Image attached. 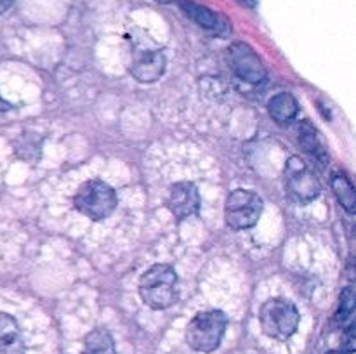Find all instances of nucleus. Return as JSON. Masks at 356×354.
<instances>
[{
	"instance_id": "nucleus-3",
	"label": "nucleus",
	"mask_w": 356,
	"mask_h": 354,
	"mask_svg": "<svg viewBox=\"0 0 356 354\" xmlns=\"http://www.w3.org/2000/svg\"><path fill=\"white\" fill-rule=\"evenodd\" d=\"M301 314L291 301L270 298L259 309V325L264 335L275 340H287L298 332Z\"/></svg>"
},
{
	"instance_id": "nucleus-6",
	"label": "nucleus",
	"mask_w": 356,
	"mask_h": 354,
	"mask_svg": "<svg viewBox=\"0 0 356 354\" xmlns=\"http://www.w3.org/2000/svg\"><path fill=\"white\" fill-rule=\"evenodd\" d=\"M285 189L289 196L301 205L312 203L320 194V183L315 172L301 156H291L285 165Z\"/></svg>"
},
{
	"instance_id": "nucleus-4",
	"label": "nucleus",
	"mask_w": 356,
	"mask_h": 354,
	"mask_svg": "<svg viewBox=\"0 0 356 354\" xmlns=\"http://www.w3.org/2000/svg\"><path fill=\"white\" fill-rule=\"evenodd\" d=\"M73 205L90 221H103L113 214L117 207V194L110 184L99 179L83 183L73 196Z\"/></svg>"
},
{
	"instance_id": "nucleus-12",
	"label": "nucleus",
	"mask_w": 356,
	"mask_h": 354,
	"mask_svg": "<svg viewBox=\"0 0 356 354\" xmlns=\"http://www.w3.org/2000/svg\"><path fill=\"white\" fill-rule=\"evenodd\" d=\"M299 111V104L296 97L289 92H280L268 101V113L277 124L285 125L296 118Z\"/></svg>"
},
{
	"instance_id": "nucleus-18",
	"label": "nucleus",
	"mask_w": 356,
	"mask_h": 354,
	"mask_svg": "<svg viewBox=\"0 0 356 354\" xmlns=\"http://www.w3.org/2000/svg\"><path fill=\"white\" fill-rule=\"evenodd\" d=\"M14 0H0V14L6 12L10 6H13Z\"/></svg>"
},
{
	"instance_id": "nucleus-10",
	"label": "nucleus",
	"mask_w": 356,
	"mask_h": 354,
	"mask_svg": "<svg viewBox=\"0 0 356 354\" xmlns=\"http://www.w3.org/2000/svg\"><path fill=\"white\" fill-rule=\"evenodd\" d=\"M0 354H24V340L17 321L0 312Z\"/></svg>"
},
{
	"instance_id": "nucleus-17",
	"label": "nucleus",
	"mask_w": 356,
	"mask_h": 354,
	"mask_svg": "<svg viewBox=\"0 0 356 354\" xmlns=\"http://www.w3.org/2000/svg\"><path fill=\"white\" fill-rule=\"evenodd\" d=\"M356 340H355V323H350V325L344 328V340H343V353H355Z\"/></svg>"
},
{
	"instance_id": "nucleus-9",
	"label": "nucleus",
	"mask_w": 356,
	"mask_h": 354,
	"mask_svg": "<svg viewBox=\"0 0 356 354\" xmlns=\"http://www.w3.org/2000/svg\"><path fill=\"white\" fill-rule=\"evenodd\" d=\"M131 73L138 82L153 83L165 73V58L159 51L139 52L131 65Z\"/></svg>"
},
{
	"instance_id": "nucleus-2",
	"label": "nucleus",
	"mask_w": 356,
	"mask_h": 354,
	"mask_svg": "<svg viewBox=\"0 0 356 354\" xmlns=\"http://www.w3.org/2000/svg\"><path fill=\"white\" fill-rule=\"evenodd\" d=\"M228 318L222 311H202L186 326V342L197 353H214L222 342Z\"/></svg>"
},
{
	"instance_id": "nucleus-11",
	"label": "nucleus",
	"mask_w": 356,
	"mask_h": 354,
	"mask_svg": "<svg viewBox=\"0 0 356 354\" xmlns=\"http://www.w3.org/2000/svg\"><path fill=\"white\" fill-rule=\"evenodd\" d=\"M298 141L301 148L305 149V153H308L312 158H315L320 165L329 163V153H327L325 144L320 139L316 128L308 120H302L298 125Z\"/></svg>"
},
{
	"instance_id": "nucleus-19",
	"label": "nucleus",
	"mask_w": 356,
	"mask_h": 354,
	"mask_svg": "<svg viewBox=\"0 0 356 354\" xmlns=\"http://www.w3.org/2000/svg\"><path fill=\"white\" fill-rule=\"evenodd\" d=\"M238 2L245 7H256L257 0H238Z\"/></svg>"
},
{
	"instance_id": "nucleus-7",
	"label": "nucleus",
	"mask_w": 356,
	"mask_h": 354,
	"mask_svg": "<svg viewBox=\"0 0 356 354\" xmlns=\"http://www.w3.org/2000/svg\"><path fill=\"white\" fill-rule=\"evenodd\" d=\"M228 56L233 73L240 80L249 83H261L266 78V68L249 44L236 42L228 49Z\"/></svg>"
},
{
	"instance_id": "nucleus-20",
	"label": "nucleus",
	"mask_w": 356,
	"mask_h": 354,
	"mask_svg": "<svg viewBox=\"0 0 356 354\" xmlns=\"http://www.w3.org/2000/svg\"><path fill=\"white\" fill-rule=\"evenodd\" d=\"M9 108H10V104L0 97V111H6V110H9Z\"/></svg>"
},
{
	"instance_id": "nucleus-22",
	"label": "nucleus",
	"mask_w": 356,
	"mask_h": 354,
	"mask_svg": "<svg viewBox=\"0 0 356 354\" xmlns=\"http://www.w3.org/2000/svg\"><path fill=\"white\" fill-rule=\"evenodd\" d=\"M155 2H159V3H170V2H174V0H155Z\"/></svg>"
},
{
	"instance_id": "nucleus-8",
	"label": "nucleus",
	"mask_w": 356,
	"mask_h": 354,
	"mask_svg": "<svg viewBox=\"0 0 356 354\" xmlns=\"http://www.w3.org/2000/svg\"><path fill=\"white\" fill-rule=\"evenodd\" d=\"M169 210L179 221L191 217L200 208V194L193 183H176L169 191Z\"/></svg>"
},
{
	"instance_id": "nucleus-5",
	"label": "nucleus",
	"mask_w": 356,
	"mask_h": 354,
	"mask_svg": "<svg viewBox=\"0 0 356 354\" xmlns=\"http://www.w3.org/2000/svg\"><path fill=\"white\" fill-rule=\"evenodd\" d=\"M263 214V198L250 189H235L228 194L225 207L226 224L232 229L254 228Z\"/></svg>"
},
{
	"instance_id": "nucleus-21",
	"label": "nucleus",
	"mask_w": 356,
	"mask_h": 354,
	"mask_svg": "<svg viewBox=\"0 0 356 354\" xmlns=\"http://www.w3.org/2000/svg\"><path fill=\"white\" fill-rule=\"evenodd\" d=\"M325 354H346V353H343V351H329V353Z\"/></svg>"
},
{
	"instance_id": "nucleus-13",
	"label": "nucleus",
	"mask_w": 356,
	"mask_h": 354,
	"mask_svg": "<svg viewBox=\"0 0 356 354\" xmlns=\"http://www.w3.org/2000/svg\"><path fill=\"white\" fill-rule=\"evenodd\" d=\"M177 3L184 10V14L191 17L198 26L205 28V30H219V16L211 9L193 2V0H177Z\"/></svg>"
},
{
	"instance_id": "nucleus-16",
	"label": "nucleus",
	"mask_w": 356,
	"mask_h": 354,
	"mask_svg": "<svg viewBox=\"0 0 356 354\" xmlns=\"http://www.w3.org/2000/svg\"><path fill=\"white\" fill-rule=\"evenodd\" d=\"M355 292L353 287H346L343 292H341L339 297V309L336 312V319L341 323V325H350L353 323V312H355Z\"/></svg>"
},
{
	"instance_id": "nucleus-14",
	"label": "nucleus",
	"mask_w": 356,
	"mask_h": 354,
	"mask_svg": "<svg viewBox=\"0 0 356 354\" xmlns=\"http://www.w3.org/2000/svg\"><path fill=\"white\" fill-rule=\"evenodd\" d=\"M83 354H117L113 337L104 328L92 330L83 339Z\"/></svg>"
},
{
	"instance_id": "nucleus-15",
	"label": "nucleus",
	"mask_w": 356,
	"mask_h": 354,
	"mask_svg": "<svg viewBox=\"0 0 356 354\" xmlns=\"http://www.w3.org/2000/svg\"><path fill=\"white\" fill-rule=\"evenodd\" d=\"M330 186H332L334 194H336L337 201L343 205L344 210L350 215L355 214L356 208V196H355V187L351 180L348 179L344 174H334L330 179Z\"/></svg>"
},
{
	"instance_id": "nucleus-1",
	"label": "nucleus",
	"mask_w": 356,
	"mask_h": 354,
	"mask_svg": "<svg viewBox=\"0 0 356 354\" xmlns=\"http://www.w3.org/2000/svg\"><path fill=\"white\" fill-rule=\"evenodd\" d=\"M139 295L155 311L170 307L177 298V274L169 264H155L139 280Z\"/></svg>"
}]
</instances>
